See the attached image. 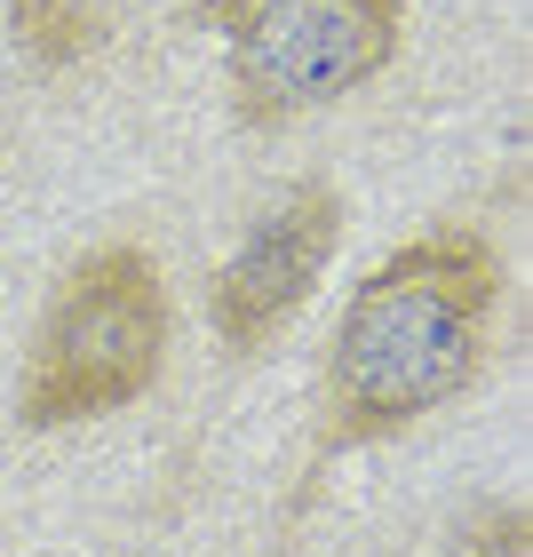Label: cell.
Masks as SVG:
<instances>
[{
  "instance_id": "obj_1",
  "label": "cell",
  "mask_w": 533,
  "mask_h": 557,
  "mask_svg": "<svg viewBox=\"0 0 533 557\" xmlns=\"http://www.w3.org/2000/svg\"><path fill=\"white\" fill-rule=\"evenodd\" d=\"M501 302L494 247L446 223L383 256L326 350V446H367L422 422L486 359V326Z\"/></svg>"
},
{
  "instance_id": "obj_2",
  "label": "cell",
  "mask_w": 533,
  "mask_h": 557,
  "mask_svg": "<svg viewBox=\"0 0 533 557\" xmlns=\"http://www.w3.org/2000/svg\"><path fill=\"white\" fill-rule=\"evenodd\" d=\"M168 359V278L144 247H96L48 302L16 383L24 430H72L120 414L160 383Z\"/></svg>"
},
{
  "instance_id": "obj_3",
  "label": "cell",
  "mask_w": 533,
  "mask_h": 557,
  "mask_svg": "<svg viewBox=\"0 0 533 557\" xmlns=\"http://www.w3.org/2000/svg\"><path fill=\"white\" fill-rule=\"evenodd\" d=\"M191 24H215L232 48L239 120L287 128L319 104H343L398 57L406 0H199Z\"/></svg>"
},
{
  "instance_id": "obj_4",
  "label": "cell",
  "mask_w": 533,
  "mask_h": 557,
  "mask_svg": "<svg viewBox=\"0 0 533 557\" xmlns=\"http://www.w3.org/2000/svg\"><path fill=\"white\" fill-rule=\"evenodd\" d=\"M343 239V199L335 184H295L271 215H256V232L232 247V263L215 271V335L232 350H256L311 302L326 256Z\"/></svg>"
},
{
  "instance_id": "obj_5",
  "label": "cell",
  "mask_w": 533,
  "mask_h": 557,
  "mask_svg": "<svg viewBox=\"0 0 533 557\" xmlns=\"http://www.w3.org/2000/svg\"><path fill=\"white\" fill-rule=\"evenodd\" d=\"M9 16H16V40L40 64H80L104 48V16L80 9V0H9Z\"/></svg>"
}]
</instances>
